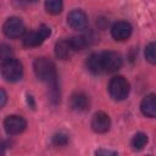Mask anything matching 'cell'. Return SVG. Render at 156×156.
I'll return each mask as SVG.
<instances>
[{"mask_svg": "<svg viewBox=\"0 0 156 156\" xmlns=\"http://www.w3.org/2000/svg\"><path fill=\"white\" fill-rule=\"evenodd\" d=\"M33 69L38 79L45 82L49 87L57 85V74L54 62L48 57H38L33 62Z\"/></svg>", "mask_w": 156, "mask_h": 156, "instance_id": "6da1fadb", "label": "cell"}, {"mask_svg": "<svg viewBox=\"0 0 156 156\" xmlns=\"http://www.w3.org/2000/svg\"><path fill=\"white\" fill-rule=\"evenodd\" d=\"M0 73L7 82H17L23 76V66L16 58H9L0 65Z\"/></svg>", "mask_w": 156, "mask_h": 156, "instance_id": "7a4b0ae2", "label": "cell"}, {"mask_svg": "<svg viewBox=\"0 0 156 156\" xmlns=\"http://www.w3.org/2000/svg\"><path fill=\"white\" fill-rule=\"evenodd\" d=\"M129 89L130 87H129L128 80L122 76H116L111 78L108 83V93L111 98L116 101L124 100L129 94Z\"/></svg>", "mask_w": 156, "mask_h": 156, "instance_id": "3957f363", "label": "cell"}, {"mask_svg": "<svg viewBox=\"0 0 156 156\" xmlns=\"http://www.w3.org/2000/svg\"><path fill=\"white\" fill-rule=\"evenodd\" d=\"M51 34V29L50 27H48L46 24H41L37 30L29 32L23 37V45L27 48H35L41 45L45 39Z\"/></svg>", "mask_w": 156, "mask_h": 156, "instance_id": "277c9868", "label": "cell"}, {"mask_svg": "<svg viewBox=\"0 0 156 156\" xmlns=\"http://www.w3.org/2000/svg\"><path fill=\"white\" fill-rule=\"evenodd\" d=\"M26 30L24 23L21 18L18 17H10L5 21L4 26H2V32L4 34L10 38V39H17L23 35Z\"/></svg>", "mask_w": 156, "mask_h": 156, "instance_id": "5b68a950", "label": "cell"}, {"mask_svg": "<svg viewBox=\"0 0 156 156\" xmlns=\"http://www.w3.org/2000/svg\"><path fill=\"white\" fill-rule=\"evenodd\" d=\"M101 62H102L104 72L112 73L122 67L123 60L122 56L116 51H104L101 54Z\"/></svg>", "mask_w": 156, "mask_h": 156, "instance_id": "8992f818", "label": "cell"}, {"mask_svg": "<svg viewBox=\"0 0 156 156\" xmlns=\"http://www.w3.org/2000/svg\"><path fill=\"white\" fill-rule=\"evenodd\" d=\"M4 127H5V130L7 134L17 135V134H21L26 129L27 123L23 117L17 116V115H11V116L6 117V119L4 121Z\"/></svg>", "mask_w": 156, "mask_h": 156, "instance_id": "52a82bcc", "label": "cell"}, {"mask_svg": "<svg viewBox=\"0 0 156 156\" xmlns=\"http://www.w3.org/2000/svg\"><path fill=\"white\" fill-rule=\"evenodd\" d=\"M67 23L72 29L83 30L88 26V16L82 10H72L67 16Z\"/></svg>", "mask_w": 156, "mask_h": 156, "instance_id": "ba28073f", "label": "cell"}, {"mask_svg": "<svg viewBox=\"0 0 156 156\" xmlns=\"http://www.w3.org/2000/svg\"><path fill=\"white\" fill-rule=\"evenodd\" d=\"M90 126H91V129L95 133H99V134L106 133L111 127V119H110L107 113L100 111V112H96L93 116Z\"/></svg>", "mask_w": 156, "mask_h": 156, "instance_id": "9c48e42d", "label": "cell"}, {"mask_svg": "<svg viewBox=\"0 0 156 156\" xmlns=\"http://www.w3.org/2000/svg\"><path fill=\"white\" fill-rule=\"evenodd\" d=\"M132 30H133V28H132V26L128 22H126V21H118V22H116L112 26L111 34H112L113 39H116L118 41H124V40H127L130 37Z\"/></svg>", "mask_w": 156, "mask_h": 156, "instance_id": "30bf717a", "label": "cell"}, {"mask_svg": "<svg viewBox=\"0 0 156 156\" xmlns=\"http://www.w3.org/2000/svg\"><path fill=\"white\" fill-rule=\"evenodd\" d=\"M71 107L74 110V111H78V112H84V111H88L89 107H90V99L87 94L84 93H74L72 96H71Z\"/></svg>", "mask_w": 156, "mask_h": 156, "instance_id": "8fae6325", "label": "cell"}, {"mask_svg": "<svg viewBox=\"0 0 156 156\" xmlns=\"http://www.w3.org/2000/svg\"><path fill=\"white\" fill-rule=\"evenodd\" d=\"M73 52H74V50L68 39L58 40L55 45V55L60 60H68L73 55Z\"/></svg>", "mask_w": 156, "mask_h": 156, "instance_id": "7c38bea8", "label": "cell"}, {"mask_svg": "<svg viewBox=\"0 0 156 156\" xmlns=\"http://www.w3.org/2000/svg\"><path fill=\"white\" fill-rule=\"evenodd\" d=\"M140 110L144 116L154 118L156 116V96L155 94H149L146 95L140 104Z\"/></svg>", "mask_w": 156, "mask_h": 156, "instance_id": "4fadbf2b", "label": "cell"}, {"mask_svg": "<svg viewBox=\"0 0 156 156\" xmlns=\"http://www.w3.org/2000/svg\"><path fill=\"white\" fill-rule=\"evenodd\" d=\"M87 67L93 74L102 73L104 69H102V62H101V54H98V52L91 54L87 60Z\"/></svg>", "mask_w": 156, "mask_h": 156, "instance_id": "5bb4252c", "label": "cell"}, {"mask_svg": "<svg viewBox=\"0 0 156 156\" xmlns=\"http://www.w3.org/2000/svg\"><path fill=\"white\" fill-rule=\"evenodd\" d=\"M130 144H132L133 150H136V151L143 150V149L146 146V144H147V135H146L145 133L139 132V133H136V134L133 136Z\"/></svg>", "mask_w": 156, "mask_h": 156, "instance_id": "9a60e30c", "label": "cell"}, {"mask_svg": "<svg viewBox=\"0 0 156 156\" xmlns=\"http://www.w3.org/2000/svg\"><path fill=\"white\" fill-rule=\"evenodd\" d=\"M45 9L51 15H58L63 9L62 0H45Z\"/></svg>", "mask_w": 156, "mask_h": 156, "instance_id": "2e32d148", "label": "cell"}, {"mask_svg": "<svg viewBox=\"0 0 156 156\" xmlns=\"http://www.w3.org/2000/svg\"><path fill=\"white\" fill-rule=\"evenodd\" d=\"M13 57V50L11 46L6 45V44H1L0 45V61H6L9 58Z\"/></svg>", "mask_w": 156, "mask_h": 156, "instance_id": "e0dca14e", "label": "cell"}, {"mask_svg": "<svg viewBox=\"0 0 156 156\" xmlns=\"http://www.w3.org/2000/svg\"><path fill=\"white\" fill-rule=\"evenodd\" d=\"M145 57H146V60H147L151 65H155V62H156L155 43H150L149 45H146V48H145Z\"/></svg>", "mask_w": 156, "mask_h": 156, "instance_id": "ac0fdd59", "label": "cell"}, {"mask_svg": "<svg viewBox=\"0 0 156 156\" xmlns=\"http://www.w3.org/2000/svg\"><path fill=\"white\" fill-rule=\"evenodd\" d=\"M68 143V135L65 133H57L52 138V144L56 146H65Z\"/></svg>", "mask_w": 156, "mask_h": 156, "instance_id": "d6986e66", "label": "cell"}, {"mask_svg": "<svg viewBox=\"0 0 156 156\" xmlns=\"http://www.w3.org/2000/svg\"><path fill=\"white\" fill-rule=\"evenodd\" d=\"M6 101H7V94L2 88H0V108L5 106Z\"/></svg>", "mask_w": 156, "mask_h": 156, "instance_id": "ffe728a7", "label": "cell"}, {"mask_svg": "<svg viewBox=\"0 0 156 156\" xmlns=\"http://www.w3.org/2000/svg\"><path fill=\"white\" fill-rule=\"evenodd\" d=\"M96 155H116L115 151H110V150H98Z\"/></svg>", "mask_w": 156, "mask_h": 156, "instance_id": "44dd1931", "label": "cell"}, {"mask_svg": "<svg viewBox=\"0 0 156 156\" xmlns=\"http://www.w3.org/2000/svg\"><path fill=\"white\" fill-rule=\"evenodd\" d=\"M27 1H29V2H35V1H38V0H27Z\"/></svg>", "mask_w": 156, "mask_h": 156, "instance_id": "7402d4cb", "label": "cell"}]
</instances>
